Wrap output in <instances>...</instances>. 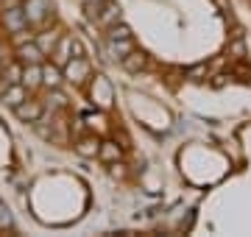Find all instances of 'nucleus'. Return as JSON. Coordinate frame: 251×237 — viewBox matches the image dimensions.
Here are the masks:
<instances>
[{
    "instance_id": "nucleus-1",
    "label": "nucleus",
    "mask_w": 251,
    "mask_h": 237,
    "mask_svg": "<svg viewBox=\"0 0 251 237\" xmlns=\"http://www.w3.org/2000/svg\"><path fill=\"white\" fill-rule=\"evenodd\" d=\"M23 11H25V20L28 25H45L48 20L53 17V6H50V0H25L23 3Z\"/></svg>"
},
{
    "instance_id": "nucleus-2",
    "label": "nucleus",
    "mask_w": 251,
    "mask_h": 237,
    "mask_svg": "<svg viewBox=\"0 0 251 237\" xmlns=\"http://www.w3.org/2000/svg\"><path fill=\"white\" fill-rule=\"evenodd\" d=\"M3 23H6V28H9L11 34H14V31L28 28L25 11H23V6H17V0H9V6L3 9Z\"/></svg>"
},
{
    "instance_id": "nucleus-3",
    "label": "nucleus",
    "mask_w": 251,
    "mask_h": 237,
    "mask_svg": "<svg viewBox=\"0 0 251 237\" xmlns=\"http://www.w3.org/2000/svg\"><path fill=\"white\" fill-rule=\"evenodd\" d=\"M90 75V64L84 56H73L70 62L64 64V78L73 84H84V78Z\"/></svg>"
},
{
    "instance_id": "nucleus-4",
    "label": "nucleus",
    "mask_w": 251,
    "mask_h": 237,
    "mask_svg": "<svg viewBox=\"0 0 251 237\" xmlns=\"http://www.w3.org/2000/svg\"><path fill=\"white\" fill-rule=\"evenodd\" d=\"M14 115H17L23 123H36V120L45 115V106H42L39 100H28L25 98L23 103H17V106H14Z\"/></svg>"
},
{
    "instance_id": "nucleus-5",
    "label": "nucleus",
    "mask_w": 251,
    "mask_h": 237,
    "mask_svg": "<svg viewBox=\"0 0 251 237\" xmlns=\"http://www.w3.org/2000/svg\"><path fill=\"white\" fill-rule=\"evenodd\" d=\"M20 84H23L28 92H34L36 87H42V64H23Z\"/></svg>"
},
{
    "instance_id": "nucleus-6",
    "label": "nucleus",
    "mask_w": 251,
    "mask_h": 237,
    "mask_svg": "<svg viewBox=\"0 0 251 237\" xmlns=\"http://www.w3.org/2000/svg\"><path fill=\"white\" fill-rule=\"evenodd\" d=\"M17 56H20V64H42V47L36 42H25V45H17Z\"/></svg>"
},
{
    "instance_id": "nucleus-7",
    "label": "nucleus",
    "mask_w": 251,
    "mask_h": 237,
    "mask_svg": "<svg viewBox=\"0 0 251 237\" xmlns=\"http://www.w3.org/2000/svg\"><path fill=\"white\" fill-rule=\"evenodd\" d=\"M73 42H75V39H73L70 34H64V37L59 39V42H56V47H53V59H56V64H59V67H64V64H67V62L73 59Z\"/></svg>"
},
{
    "instance_id": "nucleus-8",
    "label": "nucleus",
    "mask_w": 251,
    "mask_h": 237,
    "mask_svg": "<svg viewBox=\"0 0 251 237\" xmlns=\"http://www.w3.org/2000/svg\"><path fill=\"white\" fill-rule=\"evenodd\" d=\"M75 151H78L81 156H87V159H95L100 151V140L95 137V134H84V137H78V142H75Z\"/></svg>"
},
{
    "instance_id": "nucleus-9",
    "label": "nucleus",
    "mask_w": 251,
    "mask_h": 237,
    "mask_svg": "<svg viewBox=\"0 0 251 237\" xmlns=\"http://www.w3.org/2000/svg\"><path fill=\"white\" fill-rule=\"evenodd\" d=\"M103 11H98V23L100 25H115V23H120V6L117 3H112V0H106L103 6H100Z\"/></svg>"
},
{
    "instance_id": "nucleus-10",
    "label": "nucleus",
    "mask_w": 251,
    "mask_h": 237,
    "mask_svg": "<svg viewBox=\"0 0 251 237\" xmlns=\"http://www.w3.org/2000/svg\"><path fill=\"white\" fill-rule=\"evenodd\" d=\"M25 95H28V90L25 87H23V84H11L9 90L3 92V103H6V106H11V109H14V106H17V103H23V100H25Z\"/></svg>"
},
{
    "instance_id": "nucleus-11",
    "label": "nucleus",
    "mask_w": 251,
    "mask_h": 237,
    "mask_svg": "<svg viewBox=\"0 0 251 237\" xmlns=\"http://www.w3.org/2000/svg\"><path fill=\"white\" fill-rule=\"evenodd\" d=\"M64 73L59 70V64H42V84L45 87H50V90H56L59 84H62Z\"/></svg>"
},
{
    "instance_id": "nucleus-12",
    "label": "nucleus",
    "mask_w": 251,
    "mask_h": 237,
    "mask_svg": "<svg viewBox=\"0 0 251 237\" xmlns=\"http://www.w3.org/2000/svg\"><path fill=\"white\" fill-rule=\"evenodd\" d=\"M98 156L103 159V162H120V156H123V148L117 145V142H112V140H106V142H100V151Z\"/></svg>"
},
{
    "instance_id": "nucleus-13",
    "label": "nucleus",
    "mask_w": 251,
    "mask_h": 237,
    "mask_svg": "<svg viewBox=\"0 0 251 237\" xmlns=\"http://www.w3.org/2000/svg\"><path fill=\"white\" fill-rule=\"evenodd\" d=\"M131 50H134V42H131V37H128V39H109V53L117 56V59L128 56Z\"/></svg>"
},
{
    "instance_id": "nucleus-14",
    "label": "nucleus",
    "mask_w": 251,
    "mask_h": 237,
    "mask_svg": "<svg viewBox=\"0 0 251 237\" xmlns=\"http://www.w3.org/2000/svg\"><path fill=\"white\" fill-rule=\"evenodd\" d=\"M120 62H123V67L128 70V73H137V70H143V67H145V53H140V50H131V53L123 56Z\"/></svg>"
},
{
    "instance_id": "nucleus-15",
    "label": "nucleus",
    "mask_w": 251,
    "mask_h": 237,
    "mask_svg": "<svg viewBox=\"0 0 251 237\" xmlns=\"http://www.w3.org/2000/svg\"><path fill=\"white\" fill-rule=\"evenodd\" d=\"M59 34H56V31H45V34H39V39H36V45L42 47V53H48V50H50V53H53V47H56V42H59Z\"/></svg>"
},
{
    "instance_id": "nucleus-16",
    "label": "nucleus",
    "mask_w": 251,
    "mask_h": 237,
    "mask_svg": "<svg viewBox=\"0 0 251 237\" xmlns=\"http://www.w3.org/2000/svg\"><path fill=\"white\" fill-rule=\"evenodd\" d=\"M131 37V28L123 25V23H115V25H109V39H128Z\"/></svg>"
},
{
    "instance_id": "nucleus-17",
    "label": "nucleus",
    "mask_w": 251,
    "mask_h": 237,
    "mask_svg": "<svg viewBox=\"0 0 251 237\" xmlns=\"http://www.w3.org/2000/svg\"><path fill=\"white\" fill-rule=\"evenodd\" d=\"M67 106V98H64L62 92H59V87H56L53 92H50V98H48V109H64Z\"/></svg>"
},
{
    "instance_id": "nucleus-18",
    "label": "nucleus",
    "mask_w": 251,
    "mask_h": 237,
    "mask_svg": "<svg viewBox=\"0 0 251 237\" xmlns=\"http://www.w3.org/2000/svg\"><path fill=\"white\" fill-rule=\"evenodd\" d=\"M206 75H209V67H206V64H196V67H190L187 70L190 81H204Z\"/></svg>"
},
{
    "instance_id": "nucleus-19",
    "label": "nucleus",
    "mask_w": 251,
    "mask_h": 237,
    "mask_svg": "<svg viewBox=\"0 0 251 237\" xmlns=\"http://www.w3.org/2000/svg\"><path fill=\"white\" fill-rule=\"evenodd\" d=\"M229 56H232V59H243V56H246V45H243V39H237V42L229 45Z\"/></svg>"
},
{
    "instance_id": "nucleus-20",
    "label": "nucleus",
    "mask_w": 251,
    "mask_h": 237,
    "mask_svg": "<svg viewBox=\"0 0 251 237\" xmlns=\"http://www.w3.org/2000/svg\"><path fill=\"white\" fill-rule=\"evenodd\" d=\"M6 229H11V215H9V210L0 204V232H6Z\"/></svg>"
},
{
    "instance_id": "nucleus-21",
    "label": "nucleus",
    "mask_w": 251,
    "mask_h": 237,
    "mask_svg": "<svg viewBox=\"0 0 251 237\" xmlns=\"http://www.w3.org/2000/svg\"><path fill=\"white\" fill-rule=\"evenodd\" d=\"M25 42H31V34H28L25 28L23 31H14V45H25Z\"/></svg>"
},
{
    "instance_id": "nucleus-22",
    "label": "nucleus",
    "mask_w": 251,
    "mask_h": 237,
    "mask_svg": "<svg viewBox=\"0 0 251 237\" xmlns=\"http://www.w3.org/2000/svg\"><path fill=\"white\" fill-rule=\"evenodd\" d=\"M20 75H23V67H20V64H14V67L9 70V84H17Z\"/></svg>"
},
{
    "instance_id": "nucleus-23",
    "label": "nucleus",
    "mask_w": 251,
    "mask_h": 237,
    "mask_svg": "<svg viewBox=\"0 0 251 237\" xmlns=\"http://www.w3.org/2000/svg\"><path fill=\"white\" fill-rule=\"evenodd\" d=\"M212 3H215V6H218L221 11H226V14L232 11V9H229V0H212Z\"/></svg>"
},
{
    "instance_id": "nucleus-24",
    "label": "nucleus",
    "mask_w": 251,
    "mask_h": 237,
    "mask_svg": "<svg viewBox=\"0 0 251 237\" xmlns=\"http://www.w3.org/2000/svg\"><path fill=\"white\" fill-rule=\"evenodd\" d=\"M73 56H84V47H81V42H78V39L73 42Z\"/></svg>"
}]
</instances>
